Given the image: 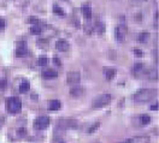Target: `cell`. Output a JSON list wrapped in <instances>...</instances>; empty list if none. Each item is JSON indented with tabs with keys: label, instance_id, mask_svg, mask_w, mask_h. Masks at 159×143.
<instances>
[{
	"label": "cell",
	"instance_id": "cell-1",
	"mask_svg": "<svg viewBox=\"0 0 159 143\" xmlns=\"http://www.w3.org/2000/svg\"><path fill=\"white\" fill-rule=\"evenodd\" d=\"M157 94V90L154 89H141L134 95V100L136 102H146L153 99Z\"/></svg>",
	"mask_w": 159,
	"mask_h": 143
},
{
	"label": "cell",
	"instance_id": "cell-2",
	"mask_svg": "<svg viewBox=\"0 0 159 143\" xmlns=\"http://www.w3.org/2000/svg\"><path fill=\"white\" fill-rule=\"evenodd\" d=\"M6 108H7V111H9V113L16 114V113H18L21 111V108H22V102L18 98H16V96L9 98L6 100Z\"/></svg>",
	"mask_w": 159,
	"mask_h": 143
},
{
	"label": "cell",
	"instance_id": "cell-3",
	"mask_svg": "<svg viewBox=\"0 0 159 143\" xmlns=\"http://www.w3.org/2000/svg\"><path fill=\"white\" fill-rule=\"evenodd\" d=\"M111 95L110 94H101V95H99L98 98H95L94 100H93V104H92V106L94 107V108H101V107H105V106H107L110 102H111Z\"/></svg>",
	"mask_w": 159,
	"mask_h": 143
},
{
	"label": "cell",
	"instance_id": "cell-4",
	"mask_svg": "<svg viewBox=\"0 0 159 143\" xmlns=\"http://www.w3.org/2000/svg\"><path fill=\"white\" fill-rule=\"evenodd\" d=\"M51 120H50V118L48 117H46V116H42V117H39L35 119V122H34V128L36 130H42V129H46L47 126L50 125Z\"/></svg>",
	"mask_w": 159,
	"mask_h": 143
},
{
	"label": "cell",
	"instance_id": "cell-5",
	"mask_svg": "<svg viewBox=\"0 0 159 143\" xmlns=\"http://www.w3.org/2000/svg\"><path fill=\"white\" fill-rule=\"evenodd\" d=\"M80 79H81V75H80V72H77V71H71L66 76L68 84H77L80 82Z\"/></svg>",
	"mask_w": 159,
	"mask_h": 143
},
{
	"label": "cell",
	"instance_id": "cell-6",
	"mask_svg": "<svg viewBox=\"0 0 159 143\" xmlns=\"http://www.w3.org/2000/svg\"><path fill=\"white\" fill-rule=\"evenodd\" d=\"M125 34H127V27L123 24V23L115 29V35H116L117 41H123L124 37H125Z\"/></svg>",
	"mask_w": 159,
	"mask_h": 143
},
{
	"label": "cell",
	"instance_id": "cell-7",
	"mask_svg": "<svg viewBox=\"0 0 159 143\" xmlns=\"http://www.w3.org/2000/svg\"><path fill=\"white\" fill-rule=\"evenodd\" d=\"M28 55V48H27V45L26 42H18V46H17V50H16V57H26Z\"/></svg>",
	"mask_w": 159,
	"mask_h": 143
},
{
	"label": "cell",
	"instance_id": "cell-8",
	"mask_svg": "<svg viewBox=\"0 0 159 143\" xmlns=\"http://www.w3.org/2000/svg\"><path fill=\"white\" fill-rule=\"evenodd\" d=\"M125 143H149V137L148 136H136L127 140Z\"/></svg>",
	"mask_w": 159,
	"mask_h": 143
},
{
	"label": "cell",
	"instance_id": "cell-9",
	"mask_svg": "<svg viewBox=\"0 0 159 143\" xmlns=\"http://www.w3.org/2000/svg\"><path fill=\"white\" fill-rule=\"evenodd\" d=\"M55 48L60 52H65L69 50V42L66 40H58L57 43H55Z\"/></svg>",
	"mask_w": 159,
	"mask_h": 143
},
{
	"label": "cell",
	"instance_id": "cell-10",
	"mask_svg": "<svg viewBox=\"0 0 159 143\" xmlns=\"http://www.w3.org/2000/svg\"><path fill=\"white\" fill-rule=\"evenodd\" d=\"M58 76V72L55 70H52V69H48V70H45L42 71V77L46 78V79H50V78H55Z\"/></svg>",
	"mask_w": 159,
	"mask_h": 143
},
{
	"label": "cell",
	"instance_id": "cell-11",
	"mask_svg": "<svg viewBox=\"0 0 159 143\" xmlns=\"http://www.w3.org/2000/svg\"><path fill=\"white\" fill-rule=\"evenodd\" d=\"M102 71H104V75H105L106 79H109V81H111L116 75V70L112 69V67H104Z\"/></svg>",
	"mask_w": 159,
	"mask_h": 143
},
{
	"label": "cell",
	"instance_id": "cell-12",
	"mask_svg": "<svg viewBox=\"0 0 159 143\" xmlns=\"http://www.w3.org/2000/svg\"><path fill=\"white\" fill-rule=\"evenodd\" d=\"M82 94H83V88H82V87H78V85L71 88V90H70V95H71V96H74V98L81 96Z\"/></svg>",
	"mask_w": 159,
	"mask_h": 143
},
{
	"label": "cell",
	"instance_id": "cell-13",
	"mask_svg": "<svg viewBox=\"0 0 159 143\" xmlns=\"http://www.w3.org/2000/svg\"><path fill=\"white\" fill-rule=\"evenodd\" d=\"M60 106H62V104H60L59 100H51L48 102V109L53 111V112H54V111H58L60 108Z\"/></svg>",
	"mask_w": 159,
	"mask_h": 143
},
{
	"label": "cell",
	"instance_id": "cell-14",
	"mask_svg": "<svg viewBox=\"0 0 159 143\" xmlns=\"http://www.w3.org/2000/svg\"><path fill=\"white\" fill-rule=\"evenodd\" d=\"M82 13L84 16V18H87V19H91L92 18V9H91L89 6H87V5L82 6Z\"/></svg>",
	"mask_w": 159,
	"mask_h": 143
},
{
	"label": "cell",
	"instance_id": "cell-15",
	"mask_svg": "<svg viewBox=\"0 0 159 143\" xmlns=\"http://www.w3.org/2000/svg\"><path fill=\"white\" fill-rule=\"evenodd\" d=\"M139 120H140L141 125H148L151 123V117L148 114H142V116H140Z\"/></svg>",
	"mask_w": 159,
	"mask_h": 143
},
{
	"label": "cell",
	"instance_id": "cell-16",
	"mask_svg": "<svg viewBox=\"0 0 159 143\" xmlns=\"http://www.w3.org/2000/svg\"><path fill=\"white\" fill-rule=\"evenodd\" d=\"M29 31H30L31 34H35V35H37V34H41L42 28H41V25H40V24H35V25H33V27H30Z\"/></svg>",
	"mask_w": 159,
	"mask_h": 143
},
{
	"label": "cell",
	"instance_id": "cell-17",
	"mask_svg": "<svg viewBox=\"0 0 159 143\" xmlns=\"http://www.w3.org/2000/svg\"><path fill=\"white\" fill-rule=\"evenodd\" d=\"M29 88H30L29 82L24 81V82H22L21 85H19V91H21V93H27V91L29 90Z\"/></svg>",
	"mask_w": 159,
	"mask_h": 143
},
{
	"label": "cell",
	"instance_id": "cell-18",
	"mask_svg": "<svg viewBox=\"0 0 159 143\" xmlns=\"http://www.w3.org/2000/svg\"><path fill=\"white\" fill-rule=\"evenodd\" d=\"M94 29L98 31V34H102V33L105 31V24H104L102 22H99V23H97V24H95Z\"/></svg>",
	"mask_w": 159,
	"mask_h": 143
},
{
	"label": "cell",
	"instance_id": "cell-19",
	"mask_svg": "<svg viewBox=\"0 0 159 143\" xmlns=\"http://www.w3.org/2000/svg\"><path fill=\"white\" fill-rule=\"evenodd\" d=\"M53 12L58 16H65V11L58 5H53Z\"/></svg>",
	"mask_w": 159,
	"mask_h": 143
},
{
	"label": "cell",
	"instance_id": "cell-20",
	"mask_svg": "<svg viewBox=\"0 0 159 143\" xmlns=\"http://www.w3.org/2000/svg\"><path fill=\"white\" fill-rule=\"evenodd\" d=\"M94 30V25L92 24V23H86L84 24V31L87 34H92Z\"/></svg>",
	"mask_w": 159,
	"mask_h": 143
},
{
	"label": "cell",
	"instance_id": "cell-21",
	"mask_svg": "<svg viewBox=\"0 0 159 143\" xmlns=\"http://www.w3.org/2000/svg\"><path fill=\"white\" fill-rule=\"evenodd\" d=\"M148 38H149V34L148 33H141V34H139V41H141V42H146Z\"/></svg>",
	"mask_w": 159,
	"mask_h": 143
},
{
	"label": "cell",
	"instance_id": "cell-22",
	"mask_svg": "<svg viewBox=\"0 0 159 143\" xmlns=\"http://www.w3.org/2000/svg\"><path fill=\"white\" fill-rule=\"evenodd\" d=\"M99 126H100V123H99V122L94 123V124L91 126V128L88 129V133H93V132H95V131L98 130V128H99Z\"/></svg>",
	"mask_w": 159,
	"mask_h": 143
},
{
	"label": "cell",
	"instance_id": "cell-23",
	"mask_svg": "<svg viewBox=\"0 0 159 143\" xmlns=\"http://www.w3.org/2000/svg\"><path fill=\"white\" fill-rule=\"evenodd\" d=\"M28 22L31 23L33 25H35V24H40V19L36 18V17H29V18H28Z\"/></svg>",
	"mask_w": 159,
	"mask_h": 143
},
{
	"label": "cell",
	"instance_id": "cell-24",
	"mask_svg": "<svg viewBox=\"0 0 159 143\" xmlns=\"http://www.w3.org/2000/svg\"><path fill=\"white\" fill-rule=\"evenodd\" d=\"M37 64H39L40 66H45V65L47 64V58H46V57H41V58H39V60H37Z\"/></svg>",
	"mask_w": 159,
	"mask_h": 143
},
{
	"label": "cell",
	"instance_id": "cell-25",
	"mask_svg": "<svg viewBox=\"0 0 159 143\" xmlns=\"http://www.w3.org/2000/svg\"><path fill=\"white\" fill-rule=\"evenodd\" d=\"M148 77H149V78H152V79H157V77H158L157 71H154V70L149 71V72H148Z\"/></svg>",
	"mask_w": 159,
	"mask_h": 143
},
{
	"label": "cell",
	"instance_id": "cell-26",
	"mask_svg": "<svg viewBox=\"0 0 159 143\" xmlns=\"http://www.w3.org/2000/svg\"><path fill=\"white\" fill-rule=\"evenodd\" d=\"M5 27H6V22H5V19L0 17V31H4V30H5Z\"/></svg>",
	"mask_w": 159,
	"mask_h": 143
},
{
	"label": "cell",
	"instance_id": "cell-27",
	"mask_svg": "<svg viewBox=\"0 0 159 143\" xmlns=\"http://www.w3.org/2000/svg\"><path fill=\"white\" fill-rule=\"evenodd\" d=\"M7 85V82L5 78H0V89H5Z\"/></svg>",
	"mask_w": 159,
	"mask_h": 143
},
{
	"label": "cell",
	"instance_id": "cell-28",
	"mask_svg": "<svg viewBox=\"0 0 159 143\" xmlns=\"http://www.w3.org/2000/svg\"><path fill=\"white\" fill-rule=\"evenodd\" d=\"M141 69H142V64H141V63H138V64H135V66H134V71H135V72H139Z\"/></svg>",
	"mask_w": 159,
	"mask_h": 143
},
{
	"label": "cell",
	"instance_id": "cell-29",
	"mask_svg": "<svg viewBox=\"0 0 159 143\" xmlns=\"http://www.w3.org/2000/svg\"><path fill=\"white\" fill-rule=\"evenodd\" d=\"M134 54L136 55V57H142V51L139 50V48H135L134 50Z\"/></svg>",
	"mask_w": 159,
	"mask_h": 143
},
{
	"label": "cell",
	"instance_id": "cell-30",
	"mask_svg": "<svg viewBox=\"0 0 159 143\" xmlns=\"http://www.w3.org/2000/svg\"><path fill=\"white\" fill-rule=\"evenodd\" d=\"M53 61H54V64H55V65H58V66L62 65V60H60L58 57H54V58H53Z\"/></svg>",
	"mask_w": 159,
	"mask_h": 143
},
{
	"label": "cell",
	"instance_id": "cell-31",
	"mask_svg": "<svg viewBox=\"0 0 159 143\" xmlns=\"http://www.w3.org/2000/svg\"><path fill=\"white\" fill-rule=\"evenodd\" d=\"M26 133H27L26 129H19V130H18V135H19V136H24Z\"/></svg>",
	"mask_w": 159,
	"mask_h": 143
},
{
	"label": "cell",
	"instance_id": "cell-32",
	"mask_svg": "<svg viewBox=\"0 0 159 143\" xmlns=\"http://www.w3.org/2000/svg\"><path fill=\"white\" fill-rule=\"evenodd\" d=\"M151 108H152V109H153V111H154V109H156V111H157V109H158V105H157V104H156V105H153V106H152V107H151Z\"/></svg>",
	"mask_w": 159,
	"mask_h": 143
},
{
	"label": "cell",
	"instance_id": "cell-33",
	"mask_svg": "<svg viewBox=\"0 0 159 143\" xmlns=\"http://www.w3.org/2000/svg\"><path fill=\"white\" fill-rule=\"evenodd\" d=\"M60 143H64V142H60Z\"/></svg>",
	"mask_w": 159,
	"mask_h": 143
}]
</instances>
